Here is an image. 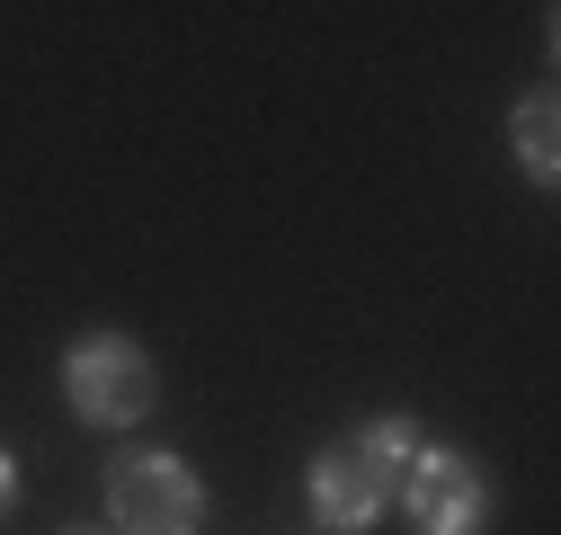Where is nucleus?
<instances>
[{"instance_id": "f257e3e1", "label": "nucleus", "mask_w": 561, "mask_h": 535, "mask_svg": "<svg viewBox=\"0 0 561 535\" xmlns=\"http://www.w3.org/2000/svg\"><path fill=\"white\" fill-rule=\"evenodd\" d=\"M410 455H419V420H401V411L375 420V429H357V437H339V446H321V464H312V517H330L339 535L375 526L383 500L410 474Z\"/></svg>"}, {"instance_id": "f03ea898", "label": "nucleus", "mask_w": 561, "mask_h": 535, "mask_svg": "<svg viewBox=\"0 0 561 535\" xmlns=\"http://www.w3.org/2000/svg\"><path fill=\"white\" fill-rule=\"evenodd\" d=\"M62 392H72V411L90 429H134L152 411L161 375H152V357L134 349L125 330H99V340H72V357H62Z\"/></svg>"}, {"instance_id": "7ed1b4c3", "label": "nucleus", "mask_w": 561, "mask_h": 535, "mask_svg": "<svg viewBox=\"0 0 561 535\" xmlns=\"http://www.w3.org/2000/svg\"><path fill=\"white\" fill-rule=\"evenodd\" d=\"M107 517H116V535H196L205 491H196V474L179 455L134 446V455L107 464Z\"/></svg>"}, {"instance_id": "20e7f679", "label": "nucleus", "mask_w": 561, "mask_h": 535, "mask_svg": "<svg viewBox=\"0 0 561 535\" xmlns=\"http://www.w3.org/2000/svg\"><path fill=\"white\" fill-rule=\"evenodd\" d=\"M401 500H410V526L419 535H481L490 517V474L455 446H419L410 474H401Z\"/></svg>"}, {"instance_id": "39448f33", "label": "nucleus", "mask_w": 561, "mask_h": 535, "mask_svg": "<svg viewBox=\"0 0 561 535\" xmlns=\"http://www.w3.org/2000/svg\"><path fill=\"white\" fill-rule=\"evenodd\" d=\"M517 161H526V179L552 187V170H561V107L552 99H526L517 107Z\"/></svg>"}, {"instance_id": "423d86ee", "label": "nucleus", "mask_w": 561, "mask_h": 535, "mask_svg": "<svg viewBox=\"0 0 561 535\" xmlns=\"http://www.w3.org/2000/svg\"><path fill=\"white\" fill-rule=\"evenodd\" d=\"M10 500H19V464H10V446H0V517H10Z\"/></svg>"}]
</instances>
